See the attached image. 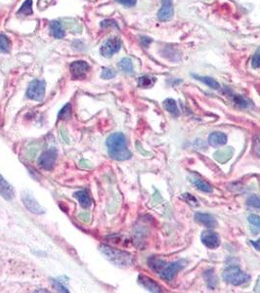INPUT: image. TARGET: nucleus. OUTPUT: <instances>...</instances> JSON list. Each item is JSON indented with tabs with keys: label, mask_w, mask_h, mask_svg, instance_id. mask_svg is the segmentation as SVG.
Returning <instances> with one entry per match:
<instances>
[{
	"label": "nucleus",
	"mask_w": 260,
	"mask_h": 293,
	"mask_svg": "<svg viewBox=\"0 0 260 293\" xmlns=\"http://www.w3.org/2000/svg\"><path fill=\"white\" fill-rule=\"evenodd\" d=\"M110 156L116 160H127L131 158V152L126 145V139L122 133H114L107 140Z\"/></svg>",
	"instance_id": "f257e3e1"
},
{
	"label": "nucleus",
	"mask_w": 260,
	"mask_h": 293,
	"mask_svg": "<svg viewBox=\"0 0 260 293\" xmlns=\"http://www.w3.org/2000/svg\"><path fill=\"white\" fill-rule=\"evenodd\" d=\"M101 252L114 264L118 265V266H129L132 263L133 257L131 254L121 251V250H118L115 248H112L110 247H106V246H102L100 248Z\"/></svg>",
	"instance_id": "f03ea898"
},
{
	"label": "nucleus",
	"mask_w": 260,
	"mask_h": 293,
	"mask_svg": "<svg viewBox=\"0 0 260 293\" xmlns=\"http://www.w3.org/2000/svg\"><path fill=\"white\" fill-rule=\"evenodd\" d=\"M222 277L226 283L233 285V286H243V285L247 284L251 279V277L248 274L243 272L237 266L227 267L224 270Z\"/></svg>",
	"instance_id": "7ed1b4c3"
},
{
	"label": "nucleus",
	"mask_w": 260,
	"mask_h": 293,
	"mask_svg": "<svg viewBox=\"0 0 260 293\" xmlns=\"http://www.w3.org/2000/svg\"><path fill=\"white\" fill-rule=\"evenodd\" d=\"M45 94V84L43 81L39 79H35L30 82L27 91H26V97L28 99L34 100V101H41Z\"/></svg>",
	"instance_id": "20e7f679"
},
{
	"label": "nucleus",
	"mask_w": 260,
	"mask_h": 293,
	"mask_svg": "<svg viewBox=\"0 0 260 293\" xmlns=\"http://www.w3.org/2000/svg\"><path fill=\"white\" fill-rule=\"evenodd\" d=\"M121 47L120 39L118 37L110 38L106 41V43L101 47L100 53L102 56L106 58H111L115 53L118 52Z\"/></svg>",
	"instance_id": "39448f33"
},
{
	"label": "nucleus",
	"mask_w": 260,
	"mask_h": 293,
	"mask_svg": "<svg viewBox=\"0 0 260 293\" xmlns=\"http://www.w3.org/2000/svg\"><path fill=\"white\" fill-rule=\"evenodd\" d=\"M187 264L186 260H179L176 261L169 266L165 267L162 272H161V277L165 280V281H172V279L175 277V275L182 270Z\"/></svg>",
	"instance_id": "423d86ee"
},
{
	"label": "nucleus",
	"mask_w": 260,
	"mask_h": 293,
	"mask_svg": "<svg viewBox=\"0 0 260 293\" xmlns=\"http://www.w3.org/2000/svg\"><path fill=\"white\" fill-rule=\"evenodd\" d=\"M57 158V151L54 148H51L44 152L38 158V164L46 169V170H51L54 166V163Z\"/></svg>",
	"instance_id": "0eeeda50"
},
{
	"label": "nucleus",
	"mask_w": 260,
	"mask_h": 293,
	"mask_svg": "<svg viewBox=\"0 0 260 293\" xmlns=\"http://www.w3.org/2000/svg\"><path fill=\"white\" fill-rule=\"evenodd\" d=\"M88 69L89 65L84 61H75L70 66V70L73 79L84 78Z\"/></svg>",
	"instance_id": "6e6552de"
},
{
	"label": "nucleus",
	"mask_w": 260,
	"mask_h": 293,
	"mask_svg": "<svg viewBox=\"0 0 260 293\" xmlns=\"http://www.w3.org/2000/svg\"><path fill=\"white\" fill-rule=\"evenodd\" d=\"M202 243L208 248L214 249L220 246V238L217 233L213 231H205L201 236Z\"/></svg>",
	"instance_id": "1a4fd4ad"
},
{
	"label": "nucleus",
	"mask_w": 260,
	"mask_h": 293,
	"mask_svg": "<svg viewBox=\"0 0 260 293\" xmlns=\"http://www.w3.org/2000/svg\"><path fill=\"white\" fill-rule=\"evenodd\" d=\"M163 5L158 13V19L162 22H166L172 19L174 10L172 0H162Z\"/></svg>",
	"instance_id": "9d476101"
},
{
	"label": "nucleus",
	"mask_w": 260,
	"mask_h": 293,
	"mask_svg": "<svg viewBox=\"0 0 260 293\" xmlns=\"http://www.w3.org/2000/svg\"><path fill=\"white\" fill-rule=\"evenodd\" d=\"M22 200L24 202V206L32 213L34 214H42L44 211L42 209V207L38 204V203L34 200V198L29 195V194H26L24 193L22 197Z\"/></svg>",
	"instance_id": "9b49d317"
},
{
	"label": "nucleus",
	"mask_w": 260,
	"mask_h": 293,
	"mask_svg": "<svg viewBox=\"0 0 260 293\" xmlns=\"http://www.w3.org/2000/svg\"><path fill=\"white\" fill-rule=\"evenodd\" d=\"M138 281H139V284L142 287H144L147 291H149L151 293H162L161 287L154 280H152L146 276L140 275L138 278Z\"/></svg>",
	"instance_id": "f8f14e48"
},
{
	"label": "nucleus",
	"mask_w": 260,
	"mask_h": 293,
	"mask_svg": "<svg viewBox=\"0 0 260 293\" xmlns=\"http://www.w3.org/2000/svg\"><path fill=\"white\" fill-rule=\"evenodd\" d=\"M227 143V136L223 132H213L209 136V144L212 147L218 148L224 146Z\"/></svg>",
	"instance_id": "ddd939ff"
},
{
	"label": "nucleus",
	"mask_w": 260,
	"mask_h": 293,
	"mask_svg": "<svg viewBox=\"0 0 260 293\" xmlns=\"http://www.w3.org/2000/svg\"><path fill=\"white\" fill-rule=\"evenodd\" d=\"M195 219L197 222L203 224L204 226H206L208 228H213L217 225L216 219L212 214H209V213L198 212L195 214Z\"/></svg>",
	"instance_id": "4468645a"
},
{
	"label": "nucleus",
	"mask_w": 260,
	"mask_h": 293,
	"mask_svg": "<svg viewBox=\"0 0 260 293\" xmlns=\"http://www.w3.org/2000/svg\"><path fill=\"white\" fill-rule=\"evenodd\" d=\"M234 155V150L232 147L226 148V149H222L220 151H217L216 153H214L213 158L214 159L219 162V163H225L227 162L229 159H231V158Z\"/></svg>",
	"instance_id": "2eb2a0df"
},
{
	"label": "nucleus",
	"mask_w": 260,
	"mask_h": 293,
	"mask_svg": "<svg viewBox=\"0 0 260 293\" xmlns=\"http://www.w3.org/2000/svg\"><path fill=\"white\" fill-rule=\"evenodd\" d=\"M0 195L5 200H12L14 197V191L13 188L3 179V177L0 175Z\"/></svg>",
	"instance_id": "dca6fc26"
},
{
	"label": "nucleus",
	"mask_w": 260,
	"mask_h": 293,
	"mask_svg": "<svg viewBox=\"0 0 260 293\" xmlns=\"http://www.w3.org/2000/svg\"><path fill=\"white\" fill-rule=\"evenodd\" d=\"M50 31H51V34L57 39H61L65 36V31H64L63 25L57 21H54L50 23Z\"/></svg>",
	"instance_id": "f3484780"
},
{
	"label": "nucleus",
	"mask_w": 260,
	"mask_h": 293,
	"mask_svg": "<svg viewBox=\"0 0 260 293\" xmlns=\"http://www.w3.org/2000/svg\"><path fill=\"white\" fill-rule=\"evenodd\" d=\"M74 197L78 200L80 205L84 208H88L92 203V201L86 191H79L74 194Z\"/></svg>",
	"instance_id": "a211bd4d"
},
{
	"label": "nucleus",
	"mask_w": 260,
	"mask_h": 293,
	"mask_svg": "<svg viewBox=\"0 0 260 293\" xmlns=\"http://www.w3.org/2000/svg\"><path fill=\"white\" fill-rule=\"evenodd\" d=\"M191 182L195 185V187H196L198 190H200V191H202V192H205V193H213V189L212 188V186H211L209 183H207V182H205V181H203V180H201V179H199V178L191 177Z\"/></svg>",
	"instance_id": "6ab92c4d"
},
{
	"label": "nucleus",
	"mask_w": 260,
	"mask_h": 293,
	"mask_svg": "<svg viewBox=\"0 0 260 293\" xmlns=\"http://www.w3.org/2000/svg\"><path fill=\"white\" fill-rule=\"evenodd\" d=\"M193 77H195L196 79L202 81L203 83H205L206 85L210 86L211 88L213 89H219L220 88V84L213 77L210 76H201V75H197V74H193Z\"/></svg>",
	"instance_id": "aec40b11"
},
{
	"label": "nucleus",
	"mask_w": 260,
	"mask_h": 293,
	"mask_svg": "<svg viewBox=\"0 0 260 293\" xmlns=\"http://www.w3.org/2000/svg\"><path fill=\"white\" fill-rule=\"evenodd\" d=\"M164 107L172 115H174V116H178L179 115V110H178L177 104H176V102L173 99H166L164 102Z\"/></svg>",
	"instance_id": "412c9836"
},
{
	"label": "nucleus",
	"mask_w": 260,
	"mask_h": 293,
	"mask_svg": "<svg viewBox=\"0 0 260 293\" xmlns=\"http://www.w3.org/2000/svg\"><path fill=\"white\" fill-rule=\"evenodd\" d=\"M156 77L150 76V75H144L141 76L138 80V84L141 88H151L156 83Z\"/></svg>",
	"instance_id": "4be33fe9"
},
{
	"label": "nucleus",
	"mask_w": 260,
	"mask_h": 293,
	"mask_svg": "<svg viewBox=\"0 0 260 293\" xmlns=\"http://www.w3.org/2000/svg\"><path fill=\"white\" fill-rule=\"evenodd\" d=\"M119 68L127 73H133V65L132 62L129 58H123L119 63H118Z\"/></svg>",
	"instance_id": "5701e85b"
},
{
	"label": "nucleus",
	"mask_w": 260,
	"mask_h": 293,
	"mask_svg": "<svg viewBox=\"0 0 260 293\" xmlns=\"http://www.w3.org/2000/svg\"><path fill=\"white\" fill-rule=\"evenodd\" d=\"M250 224L253 226L252 232L254 234H259L260 232V216L257 214H251L248 218Z\"/></svg>",
	"instance_id": "b1692460"
},
{
	"label": "nucleus",
	"mask_w": 260,
	"mask_h": 293,
	"mask_svg": "<svg viewBox=\"0 0 260 293\" xmlns=\"http://www.w3.org/2000/svg\"><path fill=\"white\" fill-rule=\"evenodd\" d=\"M149 265H150V267L154 270V271H156V272H162L163 270H164V266L165 265V262H164V261H162V260H160V259H158V258H151L150 260H149Z\"/></svg>",
	"instance_id": "393cba45"
},
{
	"label": "nucleus",
	"mask_w": 260,
	"mask_h": 293,
	"mask_svg": "<svg viewBox=\"0 0 260 293\" xmlns=\"http://www.w3.org/2000/svg\"><path fill=\"white\" fill-rule=\"evenodd\" d=\"M11 49V43L7 36L0 34V52L7 53Z\"/></svg>",
	"instance_id": "a878e982"
},
{
	"label": "nucleus",
	"mask_w": 260,
	"mask_h": 293,
	"mask_svg": "<svg viewBox=\"0 0 260 293\" xmlns=\"http://www.w3.org/2000/svg\"><path fill=\"white\" fill-rule=\"evenodd\" d=\"M31 5H32V1H31V0H26V1L23 4V6H22V8L20 9L19 13H20V14H23V15H24V16L30 15V14L32 13Z\"/></svg>",
	"instance_id": "bb28decb"
},
{
	"label": "nucleus",
	"mask_w": 260,
	"mask_h": 293,
	"mask_svg": "<svg viewBox=\"0 0 260 293\" xmlns=\"http://www.w3.org/2000/svg\"><path fill=\"white\" fill-rule=\"evenodd\" d=\"M247 204H248L249 206H251V207L260 209V198H259V197L256 196V195L251 196V197L247 200Z\"/></svg>",
	"instance_id": "cd10ccee"
},
{
	"label": "nucleus",
	"mask_w": 260,
	"mask_h": 293,
	"mask_svg": "<svg viewBox=\"0 0 260 293\" xmlns=\"http://www.w3.org/2000/svg\"><path fill=\"white\" fill-rule=\"evenodd\" d=\"M71 105L70 104L66 105L59 113V119H68L71 116Z\"/></svg>",
	"instance_id": "c85d7f7f"
},
{
	"label": "nucleus",
	"mask_w": 260,
	"mask_h": 293,
	"mask_svg": "<svg viewBox=\"0 0 260 293\" xmlns=\"http://www.w3.org/2000/svg\"><path fill=\"white\" fill-rule=\"evenodd\" d=\"M185 202H187L189 204H191L192 206H198L199 205V202L196 200V198L190 194H183L181 197Z\"/></svg>",
	"instance_id": "c756f323"
},
{
	"label": "nucleus",
	"mask_w": 260,
	"mask_h": 293,
	"mask_svg": "<svg viewBox=\"0 0 260 293\" xmlns=\"http://www.w3.org/2000/svg\"><path fill=\"white\" fill-rule=\"evenodd\" d=\"M252 66H253L254 68H260V47L258 48V50L256 51L255 55L253 56Z\"/></svg>",
	"instance_id": "7c9ffc66"
},
{
	"label": "nucleus",
	"mask_w": 260,
	"mask_h": 293,
	"mask_svg": "<svg viewBox=\"0 0 260 293\" xmlns=\"http://www.w3.org/2000/svg\"><path fill=\"white\" fill-rule=\"evenodd\" d=\"M116 76V71L112 68H104L101 74V77L104 79H111Z\"/></svg>",
	"instance_id": "2f4dec72"
},
{
	"label": "nucleus",
	"mask_w": 260,
	"mask_h": 293,
	"mask_svg": "<svg viewBox=\"0 0 260 293\" xmlns=\"http://www.w3.org/2000/svg\"><path fill=\"white\" fill-rule=\"evenodd\" d=\"M233 100H234V102H235L236 104H238V105H239L240 107H242V108H247V107H249V102H248L245 98H243V97H241V96L234 95Z\"/></svg>",
	"instance_id": "473e14b6"
},
{
	"label": "nucleus",
	"mask_w": 260,
	"mask_h": 293,
	"mask_svg": "<svg viewBox=\"0 0 260 293\" xmlns=\"http://www.w3.org/2000/svg\"><path fill=\"white\" fill-rule=\"evenodd\" d=\"M253 151L254 154L260 158V137H256L254 140V145H253Z\"/></svg>",
	"instance_id": "72a5a7b5"
},
{
	"label": "nucleus",
	"mask_w": 260,
	"mask_h": 293,
	"mask_svg": "<svg viewBox=\"0 0 260 293\" xmlns=\"http://www.w3.org/2000/svg\"><path fill=\"white\" fill-rule=\"evenodd\" d=\"M53 287L60 293H68L66 288H64L58 281H53Z\"/></svg>",
	"instance_id": "f704fd0d"
},
{
	"label": "nucleus",
	"mask_w": 260,
	"mask_h": 293,
	"mask_svg": "<svg viewBox=\"0 0 260 293\" xmlns=\"http://www.w3.org/2000/svg\"><path fill=\"white\" fill-rule=\"evenodd\" d=\"M118 2H119L120 4L124 5V6H127V7H132V6H135L137 0H117Z\"/></svg>",
	"instance_id": "c9c22d12"
},
{
	"label": "nucleus",
	"mask_w": 260,
	"mask_h": 293,
	"mask_svg": "<svg viewBox=\"0 0 260 293\" xmlns=\"http://www.w3.org/2000/svg\"><path fill=\"white\" fill-rule=\"evenodd\" d=\"M251 244H252V246H253L257 250L260 251V240H259V241H254V242L252 241Z\"/></svg>",
	"instance_id": "e433bc0d"
},
{
	"label": "nucleus",
	"mask_w": 260,
	"mask_h": 293,
	"mask_svg": "<svg viewBox=\"0 0 260 293\" xmlns=\"http://www.w3.org/2000/svg\"><path fill=\"white\" fill-rule=\"evenodd\" d=\"M61 135H63V137H64V139H65V140H66V142H67V143H70V140H69V139H68V138H67V135H66V132H65V131H64V130H62V129H61Z\"/></svg>",
	"instance_id": "4c0bfd02"
}]
</instances>
